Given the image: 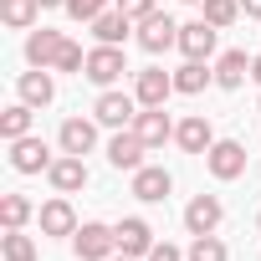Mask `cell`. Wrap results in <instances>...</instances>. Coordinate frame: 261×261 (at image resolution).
<instances>
[{"instance_id": "obj_1", "label": "cell", "mask_w": 261, "mask_h": 261, "mask_svg": "<svg viewBox=\"0 0 261 261\" xmlns=\"http://www.w3.org/2000/svg\"><path fill=\"white\" fill-rule=\"evenodd\" d=\"M72 251H77L82 261H108V256L118 251V236H113V225H102V220H87V225H77V236H72Z\"/></svg>"}, {"instance_id": "obj_2", "label": "cell", "mask_w": 261, "mask_h": 261, "mask_svg": "<svg viewBox=\"0 0 261 261\" xmlns=\"http://www.w3.org/2000/svg\"><path fill=\"white\" fill-rule=\"evenodd\" d=\"M123 72H128V62H123V46H102V41H97V46L87 51V67H82V77H87V82H97V87H113Z\"/></svg>"}, {"instance_id": "obj_3", "label": "cell", "mask_w": 261, "mask_h": 261, "mask_svg": "<svg viewBox=\"0 0 261 261\" xmlns=\"http://www.w3.org/2000/svg\"><path fill=\"white\" fill-rule=\"evenodd\" d=\"M139 46L159 57V51L179 46V26H174V21H169L164 11H154V16H144V21H139Z\"/></svg>"}, {"instance_id": "obj_4", "label": "cell", "mask_w": 261, "mask_h": 261, "mask_svg": "<svg viewBox=\"0 0 261 261\" xmlns=\"http://www.w3.org/2000/svg\"><path fill=\"white\" fill-rule=\"evenodd\" d=\"M144 154H149V144L134 134V128H118L113 144H108V164L113 169H144Z\"/></svg>"}, {"instance_id": "obj_5", "label": "cell", "mask_w": 261, "mask_h": 261, "mask_svg": "<svg viewBox=\"0 0 261 261\" xmlns=\"http://www.w3.org/2000/svg\"><path fill=\"white\" fill-rule=\"evenodd\" d=\"M169 92H174V77H169L164 67H144V72L134 77V97H139V108H164Z\"/></svg>"}, {"instance_id": "obj_6", "label": "cell", "mask_w": 261, "mask_h": 261, "mask_svg": "<svg viewBox=\"0 0 261 261\" xmlns=\"http://www.w3.org/2000/svg\"><path fill=\"white\" fill-rule=\"evenodd\" d=\"M205 164H210L215 179H241V174H246V149H241L236 139H220V144H210Z\"/></svg>"}, {"instance_id": "obj_7", "label": "cell", "mask_w": 261, "mask_h": 261, "mask_svg": "<svg viewBox=\"0 0 261 261\" xmlns=\"http://www.w3.org/2000/svg\"><path fill=\"white\" fill-rule=\"evenodd\" d=\"M113 236H118V251H123V256H134V261L154 251V230H149V220H139V215L118 220V225H113Z\"/></svg>"}, {"instance_id": "obj_8", "label": "cell", "mask_w": 261, "mask_h": 261, "mask_svg": "<svg viewBox=\"0 0 261 261\" xmlns=\"http://www.w3.org/2000/svg\"><path fill=\"white\" fill-rule=\"evenodd\" d=\"M134 102H139V97H128V92H113V87H108V92L97 97V108H92V113H97V123H102V128H134V118H139V113H134Z\"/></svg>"}, {"instance_id": "obj_9", "label": "cell", "mask_w": 261, "mask_h": 261, "mask_svg": "<svg viewBox=\"0 0 261 261\" xmlns=\"http://www.w3.org/2000/svg\"><path fill=\"white\" fill-rule=\"evenodd\" d=\"M46 179H51L57 195H77V190L87 185V164H82V154H62V159H51Z\"/></svg>"}, {"instance_id": "obj_10", "label": "cell", "mask_w": 261, "mask_h": 261, "mask_svg": "<svg viewBox=\"0 0 261 261\" xmlns=\"http://www.w3.org/2000/svg\"><path fill=\"white\" fill-rule=\"evenodd\" d=\"M179 51H185V62H205L210 51H215V26L200 16V21H190V26H179Z\"/></svg>"}, {"instance_id": "obj_11", "label": "cell", "mask_w": 261, "mask_h": 261, "mask_svg": "<svg viewBox=\"0 0 261 261\" xmlns=\"http://www.w3.org/2000/svg\"><path fill=\"white\" fill-rule=\"evenodd\" d=\"M11 169H16V174H41V169H51L46 144H41V139H31V134H26V139H16V144H11Z\"/></svg>"}, {"instance_id": "obj_12", "label": "cell", "mask_w": 261, "mask_h": 261, "mask_svg": "<svg viewBox=\"0 0 261 261\" xmlns=\"http://www.w3.org/2000/svg\"><path fill=\"white\" fill-rule=\"evenodd\" d=\"M220 200L215 195H195L190 205H185V225H190V236H215V225H220Z\"/></svg>"}, {"instance_id": "obj_13", "label": "cell", "mask_w": 261, "mask_h": 261, "mask_svg": "<svg viewBox=\"0 0 261 261\" xmlns=\"http://www.w3.org/2000/svg\"><path fill=\"white\" fill-rule=\"evenodd\" d=\"M174 144L185 149V154H210V144H215V128H210V118H185V123H174Z\"/></svg>"}, {"instance_id": "obj_14", "label": "cell", "mask_w": 261, "mask_h": 261, "mask_svg": "<svg viewBox=\"0 0 261 261\" xmlns=\"http://www.w3.org/2000/svg\"><path fill=\"white\" fill-rule=\"evenodd\" d=\"M62 46H67V36L41 26V31H31V36H26V62H31V67H57Z\"/></svg>"}, {"instance_id": "obj_15", "label": "cell", "mask_w": 261, "mask_h": 261, "mask_svg": "<svg viewBox=\"0 0 261 261\" xmlns=\"http://www.w3.org/2000/svg\"><path fill=\"white\" fill-rule=\"evenodd\" d=\"M134 134H139L149 149H159V144H169V139H174V123H169V113H164V108H144V113L134 118Z\"/></svg>"}, {"instance_id": "obj_16", "label": "cell", "mask_w": 261, "mask_h": 261, "mask_svg": "<svg viewBox=\"0 0 261 261\" xmlns=\"http://www.w3.org/2000/svg\"><path fill=\"white\" fill-rule=\"evenodd\" d=\"M174 190V179H169V169H134V200H144V205H159L164 195Z\"/></svg>"}, {"instance_id": "obj_17", "label": "cell", "mask_w": 261, "mask_h": 261, "mask_svg": "<svg viewBox=\"0 0 261 261\" xmlns=\"http://www.w3.org/2000/svg\"><path fill=\"white\" fill-rule=\"evenodd\" d=\"M41 236H77V210L67 200H46L41 205Z\"/></svg>"}, {"instance_id": "obj_18", "label": "cell", "mask_w": 261, "mask_h": 261, "mask_svg": "<svg viewBox=\"0 0 261 261\" xmlns=\"http://www.w3.org/2000/svg\"><path fill=\"white\" fill-rule=\"evenodd\" d=\"M51 97H57L51 67H36V72H26V77H21V102H31V108H46Z\"/></svg>"}, {"instance_id": "obj_19", "label": "cell", "mask_w": 261, "mask_h": 261, "mask_svg": "<svg viewBox=\"0 0 261 261\" xmlns=\"http://www.w3.org/2000/svg\"><path fill=\"white\" fill-rule=\"evenodd\" d=\"M92 144H97V128L87 118H67L62 123V154H92Z\"/></svg>"}, {"instance_id": "obj_20", "label": "cell", "mask_w": 261, "mask_h": 261, "mask_svg": "<svg viewBox=\"0 0 261 261\" xmlns=\"http://www.w3.org/2000/svg\"><path fill=\"white\" fill-rule=\"evenodd\" d=\"M128 31H134V21H128L123 11H102V16L92 21V36H97L102 46H123V41H128Z\"/></svg>"}, {"instance_id": "obj_21", "label": "cell", "mask_w": 261, "mask_h": 261, "mask_svg": "<svg viewBox=\"0 0 261 261\" xmlns=\"http://www.w3.org/2000/svg\"><path fill=\"white\" fill-rule=\"evenodd\" d=\"M26 134H31V102H11L6 113H0V139L16 144V139H26Z\"/></svg>"}, {"instance_id": "obj_22", "label": "cell", "mask_w": 261, "mask_h": 261, "mask_svg": "<svg viewBox=\"0 0 261 261\" xmlns=\"http://www.w3.org/2000/svg\"><path fill=\"white\" fill-rule=\"evenodd\" d=\"M246 77H251V57H246V51H225V57L215 62V82H220V87H241Z\"/></svg>"}, {"instance_id": "obj_23", "label": "cell", "mask_w": 261, "mask_h": 261, "mask_svg": "<svg viewBox=\"0 0 261 261\" xmlns=\"http://www.w3.org/2000/svg\"><path fill=\"white\" fill-rule=\"evenodd\" d=\"M205 82H215V72H210L205 62H185V67L174 72V92H185V97L205 92Z\"/></svg>"}, {"instance_id": "obj_24", "label": "cell", "mask_w": 261, "mask_h": 261, "mask_svg": "<svg viewBox=\"0 0 261 261\" xmlns=\"http://www.w3.org/2000/svg\"><path fill=\"white\" fill-rule=\"evenodd\" d=\"M36 11H41V0H0V21L16 26V31H26L36 21Z\"/></svg>"}, {"instance_id": "obj_25", "label": "cell", "mask_w": 261, "mask_h": 261, "mask_svg": "<svg viewBox=\"0 0 261 261\" xmlns=\"http://www.w3.org/2000/svg\"><path fill=\"white\" fill-rule=\"evenodd\" d=\"M200 16H205L215 31H225V26L241 16V0H200Z\"/></svg>"}, {"instance_id": "obj_26", "label": "cell", "mask_w": 261, "mask_h": 261, "mask_svg": "<svg viewBox=\"0 0 261 261\" xmlns=\"http://www.w3.org/2000/svg\"><path fill=\"white\" fill-rule=\"evenodd\" d=\"M0 251H6V261H36V241L26 230H6L0 236Z\"/></svg>"}, {"instance_id": "obj_27", "label": "cell", "mask_w": 261, "mask_h": 261, "mask_svg": "<svg viewBox=\"0 0 261 261\" xmlns=\"http://www.w3.org/2000/svg\"><path fill=\"white\" fill-rule=\"evenodd\" d=\"M0 220H6V230H21L31 220V200L26 195H6V200H0Z\"/></svg>"}, {"instance_id": "obj_28", "label": "cell", "mask_w": 261, "mask_h": 261, "mask_svg": "<svg viewBox=\"0 0 261 261\" xmlns=\"http://www.w3.org/2000/svg\"><path fill=\"white\" fill-rule=\"evenodd\" d=\"M190 261H225V246H220V236H195V246H190Z\"/></svg>"}, {"instance_id": "obj_29", "label": "cell", "mask_w": 261, "mask_h": 261, "mask_svg": "<svg viewBox=\"0 0 261 261\" xmlns=\"http://www.w3.org/2000/svg\"><path fill=\"white\" fill-rule=\"evenodd\" d=\"M67 16H72V21H87V26H92V21L102 16V0H67Z\"/></svg>"}, {"instance_id": "obj_30", "label": "cell", "mask_w": 261, "mask_h": 261, "mask_svg": "<svg viewBox=\"0 0 261 261\" xmlns=\"http://www.w3.org/2000/svg\"><path fill=\"white\" fill-rule=\"evenodd\" d=\"M82 67H87L82 46H72V41H67V46H62V57H57V72H77V77H82Z\"/></svg>"}, {"instance_id": "obj_31", "label": "cell", "mask_w": 261, "mask_h": 261, "mask_svg": "<svg viewBox=\"0 0 261 261\" xmlns=\"http://www.w3.org/2000/svg\"><path fill=\"white\" fill-rule=\"evenodd\" d=\"M118 11L128 21H144V16H154V0H118Z\"/></svg>"}, {"instance_id": "obj_32", "label": "cell", "mask_w": 261, "mask_h": 261, "mask_svg": "<svg viewBox=\"0 0 261 261\" xmlns=\"http://www.w3.org/2000/svg\"><path fill=\"white\" fill-rule=\"evenodd\" d=\"M144 261H179V246H169V241H154V251H149Z\"/></svg>"}, {"instance_id": "obj_33", "label": "cell", "mask_w": 261, "mask_h": 261, "mask_svg": "<svg viewBox=\"0 0 261 261\" xmlns=\"http://www.w3.org/2000/svg\"><path fill=\"white\" fill-rule=\"evenodd\" d=\"M241 11H246V16H256V21H261V0H241Z\"/></svg>"}, {"instance_id": "obj_34", "label": "cell", "mask_w": 261, "mask_h": 261, "mask_svg": "<svg viewBox=\"0 0 261 261\" xmlns=\"http://www.w3.org/2000/svg\"><path fill=\"white\" fill-rule=\"evenodd\" d=\"M251 77H256V82H261V57H251Z\"/></svg>"}, {"instance_id": "obj_35", "label": "cell", "mask_w": 261, "mask_h": 261, "mask_svg": "<svg viewBox=\"0 0 261 261\" xmlns=\"http://www.w3.org/2000/svg\"><path fill=\"white\" fill-rule=\"evenodd\" d=\"M51 6H67V0H41V11H51Z\"/></svg>"}, {"instance_id": "obj_36", "label": "cell", "mask_w": 261, "mask_h": 261, "mask_svg": "<svg viewBox=\"0 0 261 261\" xmlns=\"http://www.w3.org/2000/svg\"><path fill=\"white\" fill-rule=\"evenodd\" d=\"M108 261H134V256H123V251H118V256H108Z\"/></svg>"}, {"instance_id": "obj_37", "label": "cell", "mask_w": 261, "mask_h": 261, "mask_svg": "<svg viewBox=\"0 0 261 261\" xmlns=\"http://www.w3.org/2000/svg\"><path fill=\"white\" fill-rule=\"evenodd\" d=\"M185 6H200V0H185Z\"/></svg>"}, {"instance_id": "obj_38", "label": "cell", "mask_w": 261, "mask_h": 261, "mask_svg": "<svg viewBox=\"0 0 261 261\" xmlns=\"http://www.w3.org/2000/svg\"><path fill=\"white\" fill-rule=\"evenodd\" d=\"M256 225H261V215H256Z\"/></svg>"}]
</instances>
